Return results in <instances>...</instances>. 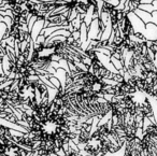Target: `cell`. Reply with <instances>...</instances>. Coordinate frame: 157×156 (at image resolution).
Instances as JSON below:
<instances>
[{
  "instance_id": "1",
  "label": "cell",
  "mask_w": 157,
  "mask_h": 156,
  "mask_svg": "<svg viewBox=\"0 0 157 156\" xmlns=\"http://www.w3.org/2000/svg\"><path fill=\"white\" fill-rule=\"evenodd\" d=\"M63 150H65V151L66 152H67L68 151V150H69V143H63Z\"/></svg>"
},
{
  "instance_id": "2",
  "label": "cell",
  "mask_w": 157,
  "mask_h": 156,
  "mask_svg": "<svg viewBox=\"0 0 157 156\" xmlns=\"http://www.w3.org/2000/svg\"><path fill=\"white\" fill-rule=\"evenodd\" d=\"M103 156H113V153H111V152H108V153L105 154Z\"/></svg>"
},
{
  "instance_id": "3",
  "label": "cell",
  "mask_w": 157,
  "mask_h": 156,
  "mask_svg": "<svg viewBox=\"0 0 157 156\" xmlns=\"http://www.w3.org/2000/svg\"><path fill=\"white\" fill-rule=\"evenodd\" d=\"M48 156H58V155H57L56 153H54V152H53V153H51V154H50V155H48Z\"/></svg>"
},
{
  "instance_id": "4",
  "label": "cell",
  "mask_w": 157,
  "mask_h": 156,
  "mask_svg": "<svg viewBox=\"0 0 157 156\" xmlns=\"http://www.w3.org/2000/svg\"><path fill=\"white\" fill-rule=\"evenodd\" d=\"M87 156H95V155H87Z\"/></svg>"
},
{
  "instance_id": "5",
  "label": "cell",
  "mask_w": 157,
  "mask_h": 156,
  "mask_svg": "<svg viewBox=\"0 0 157 156\" xmlns=\"http://www.w3.org/2000/svg\"><path fill=\"white\" fill-rule=\"evenodd\" d=\"M46 156H48V155H46Z\"/></svg>"
}]
</instances>
